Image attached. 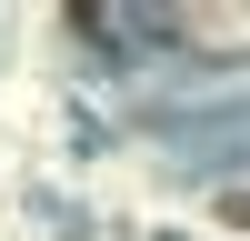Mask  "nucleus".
I'll use <instances>...</instances> for the list:
<instances>
[{
    "label": "nucleus",
    "mask_w": 250,
    "mask_h": 241,
    "mask_svg": "<svg viewBox=\"0 0 250 241\" xmlns=\"http://www.w3.org/2000/svg\"><path fill=\"white\" fill-rule=\"evenodd\" d=\"M220 221H230V231H250V191H230V201H220Z\"/></svg>",
    "instance_id": "f257e3e1"
}]
</instances>
